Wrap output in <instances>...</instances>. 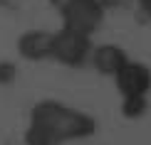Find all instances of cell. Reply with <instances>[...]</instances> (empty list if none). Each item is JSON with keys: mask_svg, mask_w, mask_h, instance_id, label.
I'll use <instances>...</instances> for the list:
<instances>
[{"mask_svg": "<svg viewBox=\"0 0 151 145\" xmlns=\"http://www.w3.org/2000/svg\"><path fill=\"white\" fill-rule=\"evenodd\" d=\"M97 133V121L89 113L45 98L30 108L25 125V145H67Z\"/></svg>", "mask_w": 151, "mask_h": 145, "instance_id": "obj_1", "label": "cell"}, {"mask_svg": "<svg viewBox=\"0 0 151 145\" xmlns=\"http://www.w3.org/2000/svg\"><path fill=\"white\" fill-rule=\"evenodd\" d=\"M122 93V113L127 118H139L149 108V91H151V69L141 62H127L111 76Z\"/></svg>", "mask_w": 151, "mask_h": 145, "instance_id": "obj_2", "label": "cell"}, {"mask_svg": "<svg viewBox=\"0 0 151 145\" xmlns=\"http://www.w3.org/2000/svg\"><path fill=\"white\" fill-rule=\"evenodd\" d=\"M104 15H106V8L102 5V0H67L60 8L62 27L87 37H92L102 27Z\"/></svg>", "mask_w": 151, "mask_h": 145, "instance_id": "obj_3", "label": "cell"}, {"mask_svg": "<svg viewBox=\"0 0 151 145\" xmlns=\"http://www.w3.org/2000/svg\"><path fill=\"white\" fill-rule=\"evenodd\" d=\"M92 47H94L92 37L60 27L57 32L52 35V54H50V59L60 62V64H65V66L79 69V66L89 64Z\"/></svg>", "mask_w": 151, "mask_h": 145, "instance_id": "obj_4", "label": "cell"}, {"mask_svg": "<svg viewBox=\"0 0 151 145\" xmlns=\"http://www.w3.org/2000/svg\"><path fill=\"white\" fill-rule=\"evenodd\" d=\"M52 35L50 30H27L17 37V52L27 62H42L52 54Z\"/></svg>", "mask_w": 151, "mask_h": 145, "instance_id": "obj_5", "label": "cell"}, {"mask_svg": "<svg viewBox=\"0 0 151 145\" xmlns=\"http://www.w3.org/2000/svg\"><path fill=\"white\" fill-rule=\"evenodd\" d=\"M127 62H129V57L119 45H94L92 47L89 64L104 76H114Z\"/></svg>", "mask_w": 151, "mask_h": 145, "instance_id": "obj_6", "label": "cell"}, {"mask_svg": "<svg viewBox=\"0 0 151 145\" xmlns=\"http://www.w3.org/2000/svg\"><path fill=\"white\" fill-rule=\"evenodd\" d=\"M15 76H17V66L12 62H0V86L12 84Z\"/></svg>", "mask_w": 151, "mask_h": 145, "instance_id": "obj_7", "label": "cell"}, {"mask_svg": "<svg viewBox=\"0 0 151 145\" xmlns=\"http://www.w3.org/2000/svg\"><path fill=\"white\" fill-rule=\"evenodd\" d=\"M131 3H134V0H102V5L106 10L109 8H127V5H131Z\"/></svg>", "mask_w": 151, "mask_h": 145, "instance_id": "obj_8", "label": "cell"}, {"mask_svg": "<svg viewBox=\"0 0 151 145\" xmlns=\"http://www.w3.org/2000/svg\"><path fill=\"white\" fill-rule=\"evenodd\" d=\"M134 3L139 5V10H141L146 17H151V0H134Z\"/></svg>", "mask_w": 151, "mask_h": 145, "instance_id": "obj_9", "label": "cell"}, {"mask_svg": "<svg viewBox=\"0 0 151 145\" xmlns=\"http://www.w3.org/2000/svg\"><path fill=\"white\" fill-rule=\"evenodd\" d=\"M0 8L3 10H15V8H20V0H0Z\"/></svg>", "mask_w": 151, "mask_h": 145, "instance_id": "obj_10", "label": "cell"}, {"mask_svg": "<svg viewBox=\"0 0 151 145\" xmlns=\"http://www.w3.org/2000/svg\"><path fill=\"white\" fill-rule=\"evenodd\" d=\"M50 3H52V5H55V8H57V10H60V8H62V5H65V3H67V0H50Z\"/></svg>", "mask_w": 151, "mask_h": 145, "instance_id": "obj_11", "label": "cell"}]
</instances>
